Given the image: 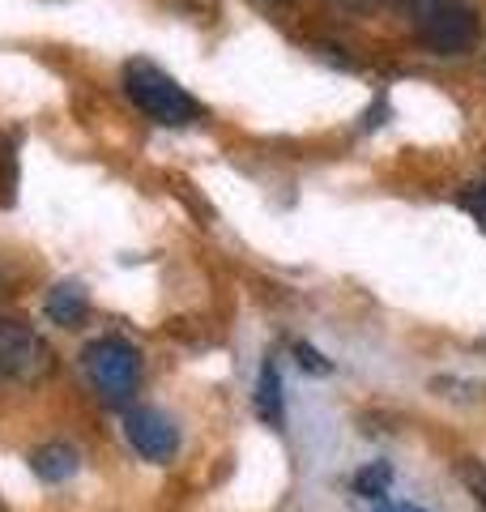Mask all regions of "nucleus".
<instances>
[{
	"mask_svg": "<svg viewBox=\"0 0 486 512\" xmlns=\"http://www.w3.org/2000/svg\"><path fill=\"white\" fill-rule=\"evenodd\" d=\"M124 94L137 103L141 116H150L154 124L184 128L192 120H201V103L192 94L158 69L154 60H128L124 64Z\"/></svg>",
	"mask_w": 486,
	"mask_h": 512,
	"instance_id": "nucleus-1",
	"label": "nucleus"
},
{
	"mask_svg": "<svg viewBox=\"0 0 486 512\" xmlns=\"http://www.w3.org/2000/svg\"><path fill=\"white\" fill-rule=\"evenodd\" d=\"M405 13L435 56H465L478 43V9L469 0H405Z\"/></svg>",
	"mask_w": 486,
	"mask_h": 512,
	"instance_id": "nucleus-2",
	"label": "nucleus"
},
{
	"mask_svg": "<svg viewBox=\"0 0 486 512\" xmlns=\"http://www.w3.org/2000/svg\"><path fill=\"white\" fill-rule=\"evenodd\" d=\"M81 367L90 372L94 389H99L103 402H111V406H124L141 384L137 346L128 338H116V333H111V338H94L86 350H81Z\"/></svg>",
	"mask_w": 486,
	"mask_h": 512,
	"instance_id": "nucleus-3",
	"label": "nucleus"
},
{
	"mask_svg": "<svg viewBox=\"0 0 486 512\" xmlns=\"http://www.w3.org/2000/svg\"><path fill=\"white\" fill-rule=\"evenodd\" d=\"M56 372V355L26 320L0 316V376L22 380V384H39L43 376Z\"/></svg>",
	"mask_w": 486,
	"mask_h": 512,
	"instance_id": "nucleus-4",
	"label": "nucleus"
},
{
	"mask_svg": "<svg viewBox=\"0 0 486 512\" xmlns=\"http://www.w3.org/2000/svg\"><path fill=\"white\" fill-rule=\"evenodd\" d=\"M124 436L145 461H154V466H162V461H171L180 453V431H175V423L154 406H128L124 410Z\"/></svg>",
	"mask_w": 486,
	"mask_h": 512,
	"instance_id": "nucleus-5",
	"label": "nucleus"
},
{
	"mask_svg": "<svg viewBox=\"0 0 486 512\" xmlns=\"http://www.w3.org/2000/svg\"><path fill=\"white\" fill-rule=\"evenodd\" d=\"M30 470H35V478H43V483H69V478L81 470V457L73 444H39L35 453H30Z\"/></svg>",
	"mask_w": 486,
	"mask_h": 512,
	"instance_id": "nucleus-6",
	"label": "nucleus"
},
{
	"mask_svg": "<svg viewBox=\"0 0 486 512\" xmlns=\"http://www.w3.org/2000/svg\"><path fill=\"white\" fill-rule=\"evenodd\" d=\"M252 410H256V419H265L269 427H282V423H286L282 376H278V363H273V359L261 363V376H256V393H252Z\"/></svg>",
	"mask_w": 486,
	"mask_h": 512,
	"instance_id": "nucleus-7",
	"label": "nucleus"
},
{
	"mask_svg": "<svg viewBox=\"0 0 486 512\" xmlns=\"http://www.w3.org/2000/svg\"><path fill=\"white\" fill-rule=\"evenodd\" d=\"M43 312H47V320H52V325H60V329H81V325H86V295H81L73 282H60V286H52V291H47Z\"/></svg>",
	"mask_w": 486,
	"mask_h": 512,
	"instance_id": "nucleus-8",
	"label": "nucleus"
},
{
	"mask_svg": "<svg viewBox=\"0 0 486 512\" xmlns=\"http://www.w3.org/2000/svg\"><path fill=\"white\" fill-rule=\"evenodd\" d=\"M393 487V461H367V466L354 474V495L363 500H380Z\"/></svg>",
	"mask_w": 486,
	"mask_h": 512,
	"instance_id": "nucleus-9",
	"label": "nucleus"
},
{
	"mask_svg": "<svg viewBox=\"0 0 486 512\" xmlns=\"http://www.w3.org/2000/svg\"><path fill=\"white\" fill-rule=\"evenodd\" d=\"M457 474H461V483H465V491L474 495V504L486 512V466L478 457H465L461 466H457Z\"/></svg>",
	"mask_w": 486,
	"mask_h": 512,
	"instance_id": "nucleus-10",
	"label": "nucleus"
},
{
	"mask_svg": "<svg viewBox=\"0 0 486 512\" xmlns=\"http://www.w3.org/2000/svg\"><path fill=\"white\" fill-rule=\"evenodd\" d=\"M290 350H295V355H299V367H303V372H312V376H329V372H333V363L324 359L316 346H307V342H295Z\"/></svg>",
	"mask_w": 486,
	"mask_h": 512,
	"instance_id": "nucleus-11",
	"label": "nucleus"
},
{
	"mask_svg": "<svg viewBox=\"0 0 486 512\" xmlns=\"http://www.w3.org/2000/svg\"><path fill=\"white\" fill-rule=\"evenodd\" d=\"M461 205H465V210L486 227V188H482V184H478V188H469V192H461Z\"/></svg>",
	"mask_w": 486,
	"mask_h": 512,
	"instance_id": "nucleus-12",
	"label": "nucleus"
},
{
	"mask_svg": "<svg viewBox=\"0 0 486 512\" xmlns=\"http://www.w3.org/2000/svg\"><path fill=\"white\" fill-rule=\"evenodd\" d=\"M376 512H427V508H418V504H405V500H393V504H380Z\"/></svg>",
	"mask_w": 486,
	"mask_h": 512,
	"instance_id": "nucleus-13",
	"label": "nucleus"
},
{
	"mask_svg": "<svg viewBox=\"0 0 486 512\" xmlns=\"http://www.w3.org/2000/svg\"><path fill=\"white\" fill-rule=\"evenodd\" d=\"M5 295H13V282H9V274H0V299Z\"/></svg>",
	"mask_w": 486,
	"mask_h": 512,
	"instance_id": "nucleus-14",
	"label": "nucleus"
},
{
	"mask_svg": "<svg viewBox=\"0 0 486 512\" xmlns=\"http://www.w3.org/2000/svg\"><path fill=\"white\" fill-rule=\"evenodd\" d=\"M256 5H269V9H282V5H290V0H256Z\"/></svg>",
	"mask_w": 486,
	"mask_h": 512,
	"instance_id": "nucleus-15",
	"label": "nucleus"
},
{
	"mask_svg": "<svg viewBox=\"0 0 486 512\" xmlns=\"http://www.w3.org/2000/svg\"><path fill=\"white\" fill-rule=\"evenodd\" d=\"M482 188H486V184H482Z\"/></svg>",
	"mask_w": 486,
	"mask_h": 512,
	"instance_id": "nucleus-16",
	"label": "nucleus"
}]
</instances>
